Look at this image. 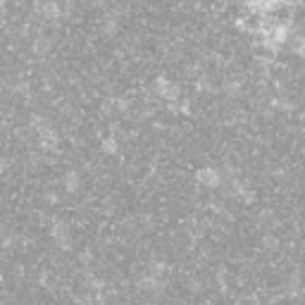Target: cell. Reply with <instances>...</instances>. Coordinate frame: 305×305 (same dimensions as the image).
<instances>
[{
	"instance_id": "obj_1",
	"label": "cell",
	"mask_w": 305,
	"mask_h": 305,
	"mask_svg": "<svg viewBox=\"0 0 305 305\" xmlns=\"http://www.w3.org/2000/svg\"><path fill=\"white\" fill-rule=\"evenodd\" d=\"M198 181L205 186H217L220 184V172L217 169H201L198 172Z\"/></svg>"
},
{
	"instance_id": "obj_2",
	"label": "cell",
	"mask_w": 305,
	"mask_h": 305,
	"mask_svg": "<svg viewBox=\"0 0 305 305\" xmlns=\"http://www.w3.org/2000/svg\"><path fill=\"white\" fill-rule=\"evenodd\" d=\"M64 184H67V191H70V193H74L76 188H79V177H76V172H70V174H67Z\"/></svg>"
},
{
	"instance_id": "obj_3",
	"label": "cell",
	"mask_w": 305,
	"mask_h": 305,
	"mask_svg": "<svg viewBox=\"0 0 305 305\" xmlns=\"http://www.w3.org/2000/svg\"><path fill=\"white\" fill-rule=\"evenodd\" d=\"M103 150L105 152H107V155H115V152H117V141H105V143H103Z\"/></svg>"
},
{
	"instance_id": "obj_4",
	"label": "cell",
	"mask_w": 305,
	"mask_h": 305,
	"mask_svg": "<svg viewBox=\"0 0 305 305\" xmlns=\"http://www.w3.org/2000/svg\"><path fill=\"white\" fill-rule=\"evenodd\" d=\"M265 246L274 248V246H277V238H272V236H265Z\"/></svg>"
}]
</instances>
